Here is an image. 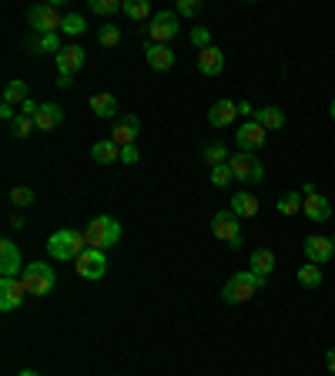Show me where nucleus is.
I'll return each instance as SVG.
<instances>
[{
	"mask_svg": "<svg viewBox=\"0 0 335 376\" xmlns=\"http://www.w3.org/2000/svg\"><path fill=\"white\" fill-rule=\"evenodd\" d=\"M228 148H225L222 142H212V144H205V162H208V165H225V162H228Z\"/></svg>",
	"mask_w": 335,
	"mask_h": 376,
	"instance_id": "obj_32",
	"label": "nucleus"
},
{
	"mask_svg": "<svg viewBox=\"0 0 335 376\" xmlns=\"http://www.w3.org/2000/svg\"><path fill=\"white\" fill-rule=\"evenodd\" d=\"M31 202H34V192H31V188H24V185L11 188V205L24 209V205H31Z\"/></svg>",
	"mask_w": 335,
	"mask_h": 376,
	"instance_id": "obj_38",
	"label": "nucleus"
},
{
	"mask_svg": "<svg viewBox=\"0 0 335 376\" xmlns=\"http://www.w3.org/2000/svg\"><path fill=\"white\" fill-rule=\"evenodd\" d=\"M88 54H84V47L78 44H64V51L57 54V74H78L81 67H84Z\"/></svg>",
	"mask_w": 335,
	"mask_h": 376,
	"instance_id": "obj_15",
	"label": "nucleus"
},
{
	"mask_svg": "<svg viewBox=\"0 0 335 376\" xmlns=\"http://www.w3.org/2000/svg\"><path fill=\"white\" fill-rule=\"evenodd\" d=\"M299 282L305 289H319L322 286V269L315 266V262H305V266L299 269Z\"/></svg>",
	"mask_w": 335,
	"mask_h": 376,
	"instance_id": "obj_28",
	"label": "nucleus"
},
{
	"mask_svg": "<svg viewBox=\"0 0 335 376\" xmlns=\"http://www.w3.org/2000/svg\"><path fill=\"white\" fill-rule=\"evenodd\" d=\"M21 282H24V289H27L31 296H47V292L54 289L57 276H54V269L47 266V262H27Z\"/></svg>",
	"mask_w": 335,
	"mask_h": 376,
	"instance_id": "obj_5",
	"label": "nucleus"
},
{
	"mask_svg": "<svg viewBox=\"0 0 335 376\" xmlns=\"http://www.w3.org/2000/svg\"><path fill=\"white\" fill-rule=\"evenodd\" d=\"M234 114H238V104L228 101V98H222V101H215L212 108H208V124H212V128H228V124L234 122Z\"/></svg>",
	"mask_w": 335,
	"mask_h": 376,
	"instance_id": "obj_17",
	"label": "nucleus"
},
{
	"mask_svg": "<svg viewBox=\"0 0 335 376\" xmlns=\"http://www.w3.org/2000/svg\"><path fill=\"white\" fill-rule=\"evenodd\" d=\"M24 101H31L27 81H11V84H7V91H4V104H11V108H21Z\"/></svg>",
	"mask_w": 335,
	"mask_h": 376,
	"instance_id": "obj_27",
	"label": "nucleus"
},
{
	"mask_svg": "<svg viewBox=\"0 0 335 376\" xmlns=\"http://www.w3.org/2000/svg\"><path fill=\"white\" fill-rule=\"evenodd\" d=\"M255 122L265 128V132H279L285 128V111L275 108V104H268V108H255Z\"/></svg>",
	"mask_w": 335,
	"mask_h": 376,
	"instance_id": "obj_23",
	"label": "nucleus"
},
{
	"mask_svg": "<svg viewBox=\"0 0 335 376\" xmlns=\"http://www.w3.org/2000/svg\"><path fill=\"white\" fill-rule=\"evenodd\" d=\"M37 111H41V104H37V101H24L21 104V114H27V118H37Z\"/></svg>",
	"mask_w": 335,
	"mask_h": 376,
	"instance_id": "obj_41",
	"label": "nucleus"
},
{
	"mask_svg": "<svg viewBox=\"0 0 335 376\" xmlns=\"http://www.w3.org/2000/svg\"><path fill=\"white\" fill-rule=\"evenodd\" d=\"M34 128H37V124H34V118H27V114H17V118L11 122V134H14V138H27Z\"/></svg>",
	"mask_w": 335,
	"mask_h": 376,
	"instance_id": "obj_35",
	"label": "nucleus"
},
{
	"mask_svg": "<svg viewBox=\"0 0 335 376\" xmlns=\"http://www.w3.org/2000/svg\"><path fill=\"white\" fill-rule=\"evenodd\" d=\"M84 249H88V239H84V232H74V229H57L47 239V255L57 262H78V255Z\"/></svg>",
	"mask_w": 335,
	"mask_h": 376,
	"instance_id": "obj_1",
	"label": "nucleus"
},
{
	"mask_svg": "<svg viewBox=\"0 0 335 376\" xmlns=\"http://www.w3.org/2000/svg\"><path fill=\"white\" fill-rule=\"evenodd\" d=\"M88 7H91V14H98V17H111L114 11H121L124 4L121 0H91Z\"/></svg>",
	"mask_w": 335,
	"mask_h": 376,
	"instance_id": "obj_34",
	"label": "nucleus"
},
{
	"mask_svg": "<svg viewBox=\"0 0 335 376\" xmlns=\"http://www.w3.org/2000/svg\"><path fill=\"white\" fill-rule=\"evenodd\" d=\"M0 118H4V122H14V118H17V111H14L11 104H4V108H0Z\"/></svg>",
	"mask_w": 335,
	"mask_h": 376,
	"instance_id": "obj_43",
	"label": "nucleus"
},
{
	"mask_svg": "<svg viewBox=\"0 0 335 376\" xmlns=\"http://www.w3.org/2000/svg\"><path fill=\"white\" fill-rule=\"evenodd\" d=\"M191 44L198 47V51H208V47H212V31H208V27H195V31H191Z\"/></svg>",
	"mask_w": 335,
	"mask_h": 376,
	"instance_id": "obj_37",
	"label": "nucleus"
},
{
	"mask_svg": "<svg viewBox=\"0 0 335 376\" xmlns=\"http://www.w3.org/2000/svg\"><path fill=\"white\" fill-rule=\"evenodd\" d=\"M238 114H255V108L248 101H238Z\"/></svg>",
	"mask_w": 335,
	"mask_h": 376,
	"instance_id": "obj_45",
	"label": "nucleus"
},
{
	"mask_svg": "<svg viewBox=\"0 0 335 376\" xmlns=\"http://www.w3.org/2000/svg\"><path fill=\"white\" fill-rule=\"evenodd\" d=\"M71 84H74V74H57V88H71Z\"/></svg>",
	"mask_w": 335,
	"mask_h": 376,
	"instance_id": "obj_42",
	"label": "nucleus"
},
{
	"mask_svg": "<svg viewBox=\"0 0 335 376\" xmlns=\"http://www.w3.org/2000/svg\"><path fill=\"white\" fill-rule=\"evenodd\" d=\"M98 44H100V47H118V44H121V27H114L111 21H108V24H100V31H98Z\"/></svg>",
	"mask_w": 335,
	"mask_h": 376,
	"instance_id": "obj_30",
	"label": "nucleus"
},
{
	"mask_svg": "<svg viewBox=\"0 0 335 376\" xmlns=\"http://www.w3.org/2000/svg\"><path fill=\"white\" fill-rule=\"evenodd\" d=\"M145 61H148V67H155V71H168V67H175V51L168 44H148Z\"/></svg>",
	"mask_w": 335,
	"mask_h": 376,
	"instance_id": "obj_20",
	"label": "nucleus"
},
{
	"mask_svg": "<svg viewBox=\"0 0 335 376\" xmlns=\"http://www.w3.org/2000/svg\"><path fill=\"white\" fill-rule=\"evenodd\" d=\"M265 138H268L265 128H262L255 118H252V122H245L238 132H234V142H238V148H242V152H255V148H262V144H265Z\"/></svg>",
	"mask_w": 335,
	"mask_h": 376,
	"instance_id": "obj_13",
	"label": "nucleus"
},
{
	"mask_svg": "<svg viewBox=\"0 0 335 376\" xmlns=\"http://www.w3.org/2000/svg\"><path fill=\"white\" fill-rule=\"evenodd\" d=\"M118 108H121V104H118L114 94H94V98H91V111H94L98 118H118Z\"/></svg>",
	"mask_w": 335,
	"mask_h": 376,
	"instance_id": "obj_26",
	"label": "nucleus"
},
{
	"mask_svg": "<svg viewBox=\"0 0 335 376\" xmlns=\"http://www.w3.org/2000/svg\"><path fill=\"white\" fill-rule=\"evenodd\" d=\"M302 202H305V195H302V192H289V195H282L275 205H279L282 215H299V212H302Z\"/></svg>",
	"mask_w": 335,
	"mask_h": 376,
	"instance_id": "obj_29",
	"label": "nucleus"
},
{
	"mask_svg": "<svg viewBox=\"0 0 335 376\" xmlns=\"http://www.w3.org/2000/svg\"><path fill=\"white\" fill-rule=\"evenodd\" d=\"M232 182H234V175H232V168H228V162H225V165H215V168H212V185L228 188Z\"/></svg>",
	"mask_w": 335,
	"mask_h": 376,
	"instance_id": "obj_36",
	"label": "nucleus"
},
{
	"mask_svg": "<svg viewBox=\"0 0 335 376\" xmlns=\"http://www.w3.org/2000/svg\"><path fill=\"white\" fill-rule=\"evenodd\" d=\"M131 21H145V17H151V4L148 0H124V7H121Z\"/></svg>",
	"mask_w": 335,
	"mask_h": 376,
	"instance_id": "obj_31",
	"label": "nucleus"
},
{
	"mask_svg": "<svg viewBox=\"0 0 335 376\" xmlns=\"http://www.w3.org/2000/svg\"><path fill=\"white\" fill-rule=\"evenodd\" d=\"M332 242H335V235H332Z\"/></svg>",
	"mask_w": 335,
	"mask_h": 376,
	"instance_id": "obj_48",
	"label": "nucleus"
},
{
	"mask_svg": "<svg viewBox=\"0 0 335 376\" xmlns=\"http://www.w3.org/2000/svg\"><path fill=\"white\" fill-rule=\"evenodd\" d=\"M31 51H41V54H61L64 44H61V37L57 34H34L31 37Z\"/></svg>",
	"mask_w": 335,
	"mask_h": 376,
	"instance_id": "obj_25",
	"label": "nucleus"
},
{
	"mask_svg": "<svg viewBox=\"0 0 335 376\" xmlns=\"http://www.w3.org/2000/svg\"><path fill=\"white\" fill-rule=\"evenodd\" d=\"M61 31H64V34H71V37H81V34L88 31V21H84L81 14H67V17H64V24H61Z\"/></svg>",
	"mask_w": 335,
	"mask_h": 376,
	"instance_id": "obj_33",
	"label": "nucleus"
},
{
	"mask_svg": "<svg viewBox=\"0 0 335 376\" xmlns=\"http://www.w3.org/2000/svg\"><path fill=\"white\" fill-rule=\"evenodd\" d=\"M248 269H252L255 276L268 279L272 272H275V252H272V249H255L252 259H248Z\"/></svg>",
	"mask_w": 335,
	"mask_h": 376,
	"instance_id": "obj_22",
	"label": "nucleus"
},
{
	"mask_svg": "<svg viewBox=\"0 0 335 376\" xmlns=\"http://www.w3.org/2000/svg\"><path fill=\"white\" fill-rule=\"evenodd\" d=\"M91 155H94V162H100V165H114V162H121V148H118L111 138H104V142H94Z\"/></svg>",
	"mask_w": 335,
	"mask_h": 376,
	"instance_id": "obj_24",
	"label": "nucleus"
},
{
	"mask_svg": "<svg viewBox=\"0 0 335 376\" xmlns=\"http://www.w3.org/2000/svg\"><path fill=\"white\" fill-rule=\"evenodd\" d=\"M84 239H88V245H94V249H111V245L121 242V225H118L111 215H98V219L88 222Z\"/></svg>",
	"mask_w": 335,
	"mask_h": 376,
	"instance_id": "obj_3",
	"label": "nucleus"
},
{
	"mask_svg": "<svg viewBox=\"0 0 335 376\" xmlns=\"http://www.w3.org/2000/svg\"><path fill=\"white\" fill-rule=\"evenodd\" d=\"M198 71H201V74H208V78H215V74H222V71H225V54L218 51V47H208V51H198Z\"/></svg>",
	"mask_w": 335,
	"mask_h": 376,
	"instance_id": "obj_21",
	"label": "nucleus"
},
{
	"mask_svg": "<svg viewBox=\"0 0 335 376\" xmlns=\"http://www.w3.org/2000/svg\"><path fill=\"white\" fill-rule=\"evenodd\" d=\"M24 259H21V249H17V242H11V239H0V276L4 279H21L24 272Z\"/></svg>",
	"mask_w": 335,
	"mask_h": 376,
	"instance_id": "obj_11",
	"label": "nucleus"
},
{
	"mask_svg": "<svg viewBox=\"0 0 335 376\" xmlns=\"http://www.w3.org/2000/svg\"><path fill=\"white\" fill-rule=\"evenodd\" d=\"M34 124H37L41 132H54V128H61V124H64V108L47 101V104H41V111H37Z\"/></svg>",
	"mask_w": 335,
	"mask_h": 376,
	"instance_id": "obj_18",
	"label": "nucleus"
},
{
	"mask_svg": "<svg viewBox=\"0 0 335 376\" xmlns=\"http://www.w3.org/2000/svg\"><path fill=\"white\" fill-rule=\"evenodd\" d=\"M262 289H265V279L255 276L252 269H245V272H234V276L225 282L222 299L228 302V306H238V302H248V299H255Z\"/></svg>",
	"mask_w": 335,
	"mask_h": 376,
	"instance_id": "obj_2",
	"label": "nucleus"
},
{
	"mask_svg": "<svg viewBox=\"0 0 335 376\" xmlns=\"http://www.w3.org/2000/svg\"><path fill=\"white\" fill-rule=\"evenodd\" d=\"M27 289H24L21 279H0V310L4 312H14L17 306L24 302Z\"/></svg>",
	"mask_w": 335,
	"mask_h": 376,
	"instance_id": "obj_14",
	"label": "nucleus"
},
{
	"mask_svg": "<svg viewBox=\"0 0 335 376\" xmlns=\"http://www.w3.org/2000/svg\"><path fill=\"white\" fill-rule=\"evenodd\" d=\"M27 21H31L34 34H57L61 24H64V17L57 14L54 4H34L31 11H27Z\"/></svg>",
	"mask_w": 335,
	"mask_h": 376,
	"instance_id": "obj_7",
	"label": "nucleus"
},
{
	"mask_svg": "<svg viewBox=\"0 0 335 376\" xmlns=\"http://www.w3.org/2000/svg\"><path fill=\"white\" fill-rule=\"evenodd\" d=\"M302 249H305V259L315 262V266H325V262L335 255V242L332 239H325V235H309V239L302 242Z\"/></svg>",
	"mask_w": 335,
	"mask_h": 376,
	"instance_id": "obj_12",
	"label": "nucleus"
},
{
	"mask_svg": "<svg viewBox=\"0 0 335 376\" xmlns=\"http://www.w3.org/2000/svg\"><path fill=\"white\" fill-rule=\"evenodd\" d=\"M17 376H41V373H34V370H21Z\"/></svg>",
	"mask_w": 335,
	"mask_h": 376,
	"instance_id": "obj_46",
	"label": "nucleus"
},
{
	"mask_svg": "<svg viewBox=\"0 0 335 376\" xmlns=\"http://www.w3.org/2000/svg\"><path fill=\"white\" fill-rule=\"evenodd\" d=\"M228 168H232L234 182H242V185H258V182H265V165H262L252 152H234V155L228 158Z\"/></svg>",
	"mask_w": 335,
	"mask_h": 376,
	"instance_id": "obj_4",
	"label": "nucleus"
},
{
	"mask_svg": "<svg viewBox=\"0 0 335 376\" xmlns=\"http://www.w3.org/2000/svg\"><path fill=\"white\" fill-rule=\"evenodd\" d=\"M201 7H205V4H198V0H178V11L175 14H181V17H198Z\"/></svg>",
	"mask_w": 335,
	"mask_h": 376,
	"instance_id": "obj_39",
	"label": "nucleus"
},
{
	"mask_svg": "<svg viewBox=\"0 0 335 376\" xmlns=\"http://www.w3.org/2000/svg\"><path fill=\"white\" fill-rule=\"evenodd\" d=\"M212 232L218 235L222 242H228V249H242V219H238L232 209L212 215Z\"/></svg>",
	"mask_w": 335,
	"mask_h": 376,
	"instance_id": "obj_6",
	"label": "nucleus"
},
{
	"mask_svg": "<svg viewBox=\"0 0 335 376\" xmlns=\"http://www.w3.org/2000/svg\"><path fill=\"white\" fill-rule=\"evenodd\" d=\"M325 366H329V370H332V376H335V346L325 353Z\"/></svg>",
	"mask_w": 335,
	"mask_h": 376,
	"instance_id": "obj_44",
	"label": "nucleus"
},
{
	"mask_svg": "<svg viewBox=\"0 0 335 376\" xmlns=\"http://www.w3.org/2000/svg\"><path fill=\"white\" fill-rule=\"evenodd\" d=\"M329 114H332V118H335V101H332V104H329Z\"/></svg>",
	"mask_w": 335,
	"mask_h": 376,
	"instance_id": "obj_47",
	"label": "nucleus"
},
{
	"mask_svg": "<svg viewBox=\"0 0 335 376\" xmlns=\"http://www.w3.org/2000/svg\"><path fill=\"white\" fill-rule=\"evenodd\" d=\"M138 128H141L138 114H121V118H118V124H114V132H111V142L118 144V148H124V144H134V138H138Z\"/></svg>",
	"mask_w": 335,
	"mask_h": 376,
	"instance_id": "obj_16",
	"label": "nucleus"
},
{
	"mask_svg": "<svg viewBox=\"0 0 335 376\" xmlns=\"http://www.w3.org/2000/svg\"><path fill=\"white\" fill-rule=\"evenodd\" d=\"M302 195H305V202H302V215H305V219H312V222H329L332 219V205H329L325 195L315 192L312 182L302 185Z\"/></svg>",
	"mask_w": 335,
	"mask_h": 376,
	"instance_id": "obj_9",
	"label": "nucleus"
},
{
	"mask_svg": "<svg viewBox=\"0 0 335 376\" xmlns=\"http://www.w3.org/2000/svg\"><path fill=\"white\" fill-rule=\"evenodd\" d=\"M181 21L175 11H158L148 24V34H151V44H168L171 37H178Z\"/></svg>",
	"mask_w": 335,
	"mask_h": 376,
	"instance_id": "obj_8",
	"label": "nucleus"
},
{
	"mask_svg": "<svg viewBox=\"0 0 335 376\" xmlns=\"http://www.w3.org/2000/svg\"><path fill=\"white\" fill-rule=\"evenodd\" d=\"M78 276L81 279H100L104 272H108V255H104V249H94V245H88L84 252L78 255Z\"/></svg>",
	"mask_w": 335,
	"mask_h": 376,
	"instance_id": "obj_10",
	"label": "nucleus"
},
{
	"mask_svg": "<svg viewBox=\"0 0 335 376\" xmlns=\"http://www.w3.org/2000/svg\"><path fill=\"white\" fill-rule=\"evenodd\" d=\"M232 212L238 219H255L258 212H262V202L252 195V192H234L232 195Z\"/></svg>",
	"mask_w": 335,
	"mask_h": 376,
	"instance_id": "obj_19",
	"label": "nucleus"
},
{
	"mask_svg": "<svg viewBox=\"0 0 335 376\" xmlns=\"http://www.w3.org/2000/svg\"><path fill=\"white\" fill-rule=\"evenodd\" d=\"M138 158H141V152H138L134 144H124V148H121V162H124V165H138Z\"/></svg>",
	"mask_w": 335,
	"mask_h": 376,
	"instance_id": "obj_40",
	"label": "nucleus"
}]
</instances>
